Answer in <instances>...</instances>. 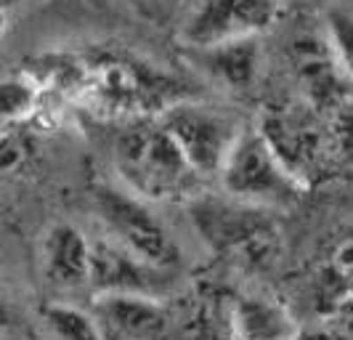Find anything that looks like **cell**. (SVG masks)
<instances>
[{"label":"cell","instance_id":"6da1fadb","mask_svg":"<svg viewBox=\"0 0 353 340\" xmlns=\"http://www.w3.org/2000/svg\"><path fill=\"white\" fill-rule=\"evenodd\" d=\"M104 117H159L192 99L176 74L120 48H90L83 54V77L74 96Z\"/></svg>","mask_w":353,"mask_h":340},{"label":"cell","instance_id":"7a4b0ae2","mask_svg":"<svg viewBox=\"0 0 353 340\" xmlns=\"http://www.w3.org/2000/svg\"><path fill=\"white\" fill-rule=\"evenodd\" d=\"M112 157L125 189L146 202H192L202 194L205 181L196 176L159 117L130 120L117 136Z\"/></svg>","mask_w":353,"mask_h":340},{"label":"cell","instance_id":"3957f363","mask_svg":"<svg viewBox=\"0 0 353 340\" xmlns=\"http://www.w3.org/2000/svg\"><path fill=\"white\" fill-rule=\"evenodd\" d=\"M276 210L250 205L229 194H208L189 202L192 226L205 248L242 269H268L282 250Z\"/></svg>","mask_w":353,"mask_h":340},{"label":"cell","instance_id":"277c9868","mask_svg":"<svg viewBox=\"0 0 353 340\" xmlns=\"http://www.w3.org/2000/svg\"><path fill=\"white\" fill-rule=\"evenodd\" d=\"M218 181L223 194L268 210H287L298 205L305 192L255 126L242 130Z\"/></svg>","mask_w":353,"mask_h":340},{"label":"cell","instance_id":"5b68a950","mask_svg":"<svg viewBox=\"0 0 353 340\" xmlns=\"http://www.w3.org/2000/svg\"><path fill=\"white\" fill-rule=\"evenodd\" d=\"M90 199L104 237L152 266L168 271L176 269L181 261L176 239L168 232V226L149 210L146 199L128 192L125 186H109V183L96 186Z\"/></svg>","mask_w":353,"mask_h":340},{"label":"cell","instance_id":"8992f818","mask_svg":"<svg viewBox=\"0 0 353 340\" xmlns=\"http://www.w3.org/2000/svg\"><path fill=\"white\" fill-rule=\"evenodd\" d=\"M159 120L170 130L183 157L202 181L221 179V170L229 160L234 143L248 128L229 109L212 107L194 99L170 107L165 114H159Z\"/></svg>","mask_w":353,"mask_h":340},{"label":"cell","instance_id":"52a82bcc","mask_svg":"<svg viewBox=\"0 0 353 340\" xmlns=\"http://www.w3.org/2000/svg\"><path fill=\"white\" fill-rule=\"evenodd\" d=\"M255 128L271 143L284 168L308 189L311 176H316L324 157V141L316 112L305 101H276L265 104Z\"/></svg>","mask_w":353,"mask_h":340},{"label":"cell","instance_id":"ba28073f","mask_svg":"<svg viewBox=\"0 0 353 340\" xmlns=\"http://www.w3.org/2000/svg\"><path fill=\"white\" fill-rule=\"evenodd\" d=\"M276 19L274 0H196L181 24L189 51H202L239 37L261 35Z\"/></svg>","mask_w":353,"mask_h":340},{"label":"cell","instance_id":"9c48e42d","mask_svg":"<svg viewBox=\"0 0 353 340\" xmlns=\"http://www.w3.org/2000/svg\"><path fill=\"white\" fill-rule=\"evenodd\" d=\"M90 314L104 340H178L181 319L152 295H93Z\"/></svg>","mask_w":353,"mask_h":340},{"label":"cell","instance_id":"30bf717a","mask_svg":"<svg viewBox=\"0 0 353 340\" xmlns=\"http://www.w3.org/2000/svg\"><path fill=\"white\" fill-rule=\"evenodd\" d=\"M173 271L159 269L128 252L109 237L93 239L90 290L93 295H152L165 298L173 287Z\"/></svg>","mask_w":353,"mask_h":340},{"label":"cell","instance_id":"8fae6325","mask_svg":"<svg viewBox=\"0 0 353 340\" xmlns=\"http://www.w3.org/2000/svg\"><path fill=\"white\" fill-rule=\"evenodd\" d=\"M292 70L301 83L305 101L314 109L335 112L353 96L351 77L337 64V56L330 46V37L324 35H303L290 43Z\"/></svg>","mask_w":353,"mask_h":340},{"label":"cell","instance_id":"7c38bea8","mask_svg":"<svg viewBox=\"0 0 353 340\" xmlns=\"http://www.w3.org/2000/svg\"><path fill=\"white\" fill-rule=\"evenodd\" d=\"M93 242L72 223H53L40 242V269L59 290L90 287Z\"/></svg>","mask_w":353,"mask_h":340},{"label":"cell","instance_id":"4fadbf2b","mask_svg":"<svg viewBox=\"0 0 353 340\" xmlns=\"http://www.w3.org/2000/svg\"><path fill=\"white\" fill-rule=\"evenodd\" d=\"M231 340H292L303 324L276 298L263 292H239L229 303Z\"/></svg>","mask_w":353,"mask_h":340},{"label":"cell","instance_id":"5bb4252c","mask_svg":"<svg viewBox=\"0 0 353 340\" xmlns=\"http://www.w3.org/2000/svg\"><path fill=\"white\" fill-rule=\"evenodd\" d=\"M192 61L215 86L231 93H245L255 86L261 72V40L258 35L239 37L212 48L192 51Z\"/></svg>","mask_w":353,"mask_h":340},{"label":"cell","instance_id":"9a60e30c","mask_svg":"<svg viewBox=\"0 0 353 340\" xmlns=\"http://www.w3.org/2000/svg\"><path fill=\"white\" fill-rule=\"evenodd\" d=\"M316 292L321 295V303L330 314L353 295V234L343 237L327 252L319 269Z\"/></svg>","mask_w":353,"mask_h":340},{"label":"cell","instance_id":"2e32d148","mask_svg":"<svg viewBox=\"0 0 353 340\" xmlns=\"http://www.w3.org/2000/svg\"><path fill=\"white\" fill-rule=\"evenodd\" d=\"M40 322L48 340H104L101 327L90 314V308L56 301V303L43 306Z\"/></svg>","mask_w":353,"mask_h":340},{"label":"cell","instance_id":"e0dca14e","mask_svg":"<svg viewBox=\"0 0 353 340\" xmlns=\"http://www.w3.org/2000/svg\"><path fill=\"white\" fill-rule=\"evenodd\" d=\"M46 90L37 86L27 72L6 74L0 88V107H3V126H21L32 120L40 109V99Z\"/></svg>","mask_w":353,"mask_h":340},{"label":"cell","instance_id":"ac0fdd59","mask_svg":"<svg viewBox=\"0 0 353 340\" xmlns=\"http://www.w3.org/2000/svg\"><path fill=\"white\" fill-rule=\"evenodd\" d=\"M324 32L330 37V46L337 56V64L351 77L353 83V17L332 11L324 19Z\"/></svg>","mask_w":353,"mask_h":340},{"label":"cell","instance_id":"d6986e66","mask_svg":"<svg viewBox=\"0 0 353 340\" xmlns=\"http://www.w3.org/2000/svg\"><path fill=\"white\" fill-rule=\"evenodd\" d=\"M186 3L189 0H128V6L154 27H170L183 11H189Z\"/></svg>","mask_w":353,"mask_h":340},{"label":"cell","instance_id":"ffe728a7","mask_svg":"<svg viewBox=\"0 0 353 340\" xmlns=\"http://www.w3.org/2000/svg\"><path fill=\"white\" fill-rule=\"evenodd\" d=\"M332 141L337 152L353 165V96L332 112Z\"/></svg>","mask_w":353,"mask_h":340},{"label":"cell","instance_id":"44dd1931","mask_svg":"<svg viewBox=\"0 0 353 340\" xmlns=\"http://www.w3.org/2000/svg\"><path fill=\"white\" fill-rule=\"evenodd\" d=\"M30 152H32V141L19 130V126L6 128V133H3V170L6 173H11V170H17L21 162L30 157Z\"/></svg>","mask_w":353,"mask_h":340},{"label":"cell","instance_id":"7402d4cb","mask_svg":"<svg viewBox=\"0 0 353 340\" xmlns=\"http://www.w3.org/2000/svg\"><path fill=\"white\" fill-rule=\"evenodd\" d=\"M292 340H353V332L335 322H324L316 327H301Z\"/></svg>","mask_w":353,"mask_h":340},{"label":"cell","instance_id":"603a6c76","mask_svg":"<svg viewBox=\"0 0 353 340\" xmlns=\"http://www.w3.org/2000/svg\"><path fill=\"white\" fill-rule=\"evenodd\" d=\"M0 3H3V14H8L11 8H17L21 0H0Z\"/></svg>","mask_w":353,"mask_h":340}]
</instances>
